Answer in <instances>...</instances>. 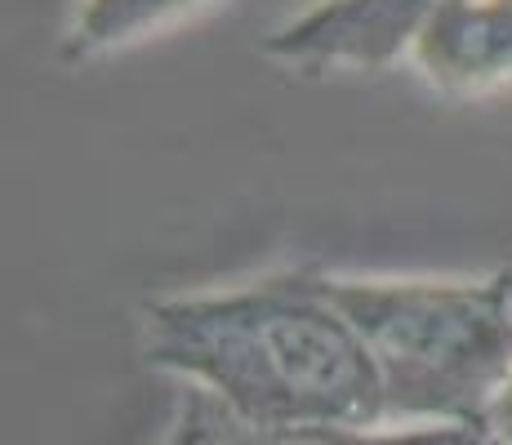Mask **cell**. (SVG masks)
<instances>
[{
	"label": "cell",
	"mask_w": 512,
	"mask_h": 445,
	"mask_svg": "<svg viewBox=\"0 0 512 445\" xmlns=\"http://www.w3.org/2000/svg\"><path fill=\"white\" fill-rule=\"evenodd\" d=\"M147 365L268 428H379L383 383L326 290V272L285 267L223 290L152 299Z\"/></svg>",
	"instance_id": "6da1fadb"
},
{
	"label": "cell",
	"mask_w": 512,
	"mask_h": 445,
	"mask_svg": "<svg viewBox=\"0 0 512 445\" xmlns=\"http://www.w3.org/2000/svg\"><path fill=\"white\" fill-rule=\"evenodd\" d=\"M326 290L366 343L392 428H481L512 370V272L334 276Z\"/></svg>",
	"instance_id": "7a4b0ae2"
},
{
	"label": "cell",
	"mask_w": 512,
	"mask_h": 445,
	"mask_svg": "<svg viewBox=\"0 0 512 445\" xmlns=\"http://www.w3.org/2000/svg\"><path fill=\"white\" fill-rule=\"evenodd\" d=\"M450 0H317L277 32L263 54L299 72H383L410 58Z\"/></svg>",
	"instance_id": "3957f363"
},
{
	"label": "cell",
	"mask_w": 512,
	"mask_h": 445,
	"mask_svg": "<svg viewBox=\"0 0 512 445\" xmlns=\"http://www.w3.org/2000/svg\"><path fill=\"white\" fill-rule=\"evenodd\" d=\"M410 63L450 98L512 89V0H450L419 36Z\"/></svg>",
	"instance_id": "277c9868"
},
{
	"label": "cell",
	"mask_w": 512,
	"mask_h": 445,
	"mask_svg": "<svg viewBox=\"0 0 512 445\" xmlns=\"http://www.w3.org/2000/svg\"><path fill=\"white\" fill-rule=\"evenodd\" d=\"M156 445H495L486 428H268L219 405L210 392L187 388L165 437Z\"/></svg>",
	"instance_id": "5b68a950"
},
{
	"label": "cell",
	"mask_w": 512,
	"mask_h": 445,
	"mask_svg": "<svg viewBox=\"0 0 512 445\" xmlns=\"http://www.w3.org/2000/svg\"><path fill=\"white\" fill-rule=\"evenodd\" d=\"M210 5L219 0H76L72 23L58 41V58L81 67L94 58L121 54V49L143 45L187 18L205 14Z\"/></svg>",
	"instance_id": "8992f818"
},
{
	"label": "cell",
	"mask_w": 512,
	"mask_h": 445,
	"mask_svg": "<svg viewBox=\"0 0 512 445\" xmlns=\"http://www.w3.org/2000/svg\"><path fill=\"white\" fill-rule=\"evenodd\" d=\"M481 428H486V437L495 445H512V370H508L504 388H499V397H495V405H490V414H486Z\"/></svg>",
	"instance_id": "52a82bcc"
}]
</instances>
